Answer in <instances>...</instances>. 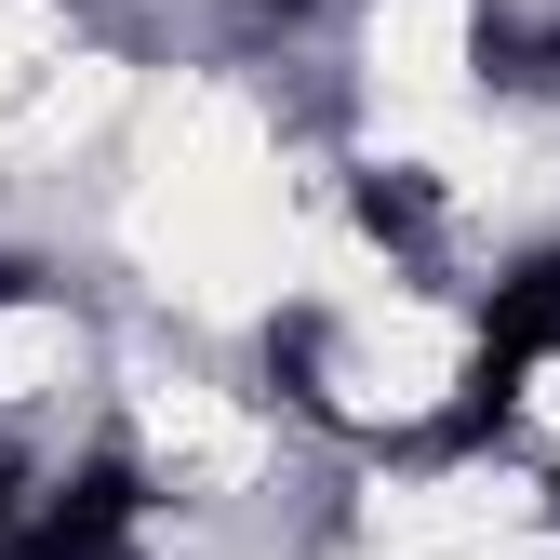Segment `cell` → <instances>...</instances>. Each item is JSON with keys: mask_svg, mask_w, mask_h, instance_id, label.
Segmentation results:
<instances>
[{"mask_svg": "<svg viewBox=\"0 0 560 560\" xmlns=\"http://www.w3.org/2000/svg\"><path fill=\"white\" fill-rule=\"evenodd\" d=\"M67 374V320L54 307H14V320H0V400H40Z\"/></svg>", "mask_w": 560, "mask_h": 560, "instance_id": "277c9868", "label": "cell"}, {"mask_svg": "<svg viewBox=\"0 0 560 560\" xmlns=\"http://www.w3.org/2000/svg\"><path fill=\"white\" fill-rule=\"evenodd\" d=\"M467 67H480V14H467V0H374V94H387V133H400V120H454V107H467Z\"/></svg>", "mask_w": 560, "mask_h": 560, "instance_id": "7a4b0ae2", "label": "cell"}, {"mask_svg": "<svg viewBox=\"0 0 560 560\" xmlns=\"http://www.w3.org/2000/svg\"><path fill=\"white\" fill-rule=\"evenodd\" d=\"M467 374V334L454 320H428V307H347V334H334V361H320V387L347 400V413H428L441 387Z\"/></svg>", "mask_w": 560, "mask_h": 560, "instance_id": "6da1fadb", "label": "cell"}, {"mask_svg": "<svg viewBox=\"0 0 560 560\" xmlns=\"http://www.w3.org/2000/svg\"><path fill=\"white\" fill-rule=\"evenodd\" d=\"M547 441H560V374H547Z\"/></svg>", "mask_w": 560, "mask_h": 560, "instance_id": "5b68a950", "label": "cell"}, {"mask_svg": "<svg viewBox=\"0 0 560 560\" xmlns=\"http://www.w3.org/2000/svg\"><path fill=\"white\" fill-rule=\"evenodd\" d=\"M148 441H161V467H187V480H241V467H254V428H241L228 400H200V387L148 400Z\"/></svg>", "mask_w": 560, "mask_h": 560, "instance_id": "3957f363", "label": "cell"}]
</instances>
